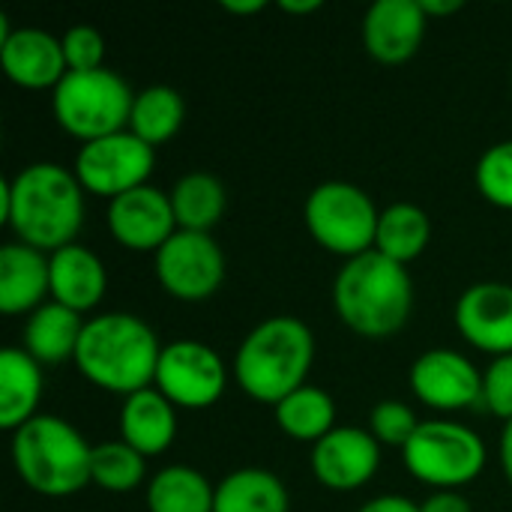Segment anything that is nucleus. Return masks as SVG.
Here are the masks:
<instances>
[{
	"label": "nucleus",
	"instance_id": "nucleus-38",
	"mask_svg": "<svg viewBox=\"0 0 512 512\" xmlns=\"http://www.w3.org/2000/svg\"><path fill=\"white\" fill-rule=\"evenodd\" d=\"M501 465H504V474L512 483V420L504 426V435H501Z\"/></svg>",
	"mask_w": 512,
	"mask_h": 512
},
{
	"label": "nucleus",
	"instance_id": "nucleus-13",
	"mask_svg": "<svg viewBox=\"0 0 512 512\" xmlns=\"http://www.w3.org/2000/svg\"><path fill=\"white\" fill-rule=\"evenodd\" d=\"M105 219L111 237L135 252H159L177 234L171 195L150 183L111 198Z\"/></svg>",
	"mask_w": 512,
	"mask_h": 512
},
{
	"label": "nucleus",
	"instance_id": "nucleus-5",
	"mask_svg": "<svg viewBox=\"0 0 512 512\" xmlns=\"http://www.w3.org/2000/svg\"><path fill=\"white\" fill-rule=\"evenodd\" d=\"M12 465L24 486L63 498L93 483V447L63 417L36 414L12 432Z\"/></svg>",
	"mask_w": 512,
	"mask_h": 512
},
{
	"label": "nucleus",
	"instance_id": "nucleus-27",
	"mask_svg": "<svg viewBox=\"0 0 512 512\" xmlns=\"http://www.w3.org/2000/svg\"><path fill=\"white\" fill-rule=\"evenodd\" d=\"M213 501L216 489L189 465H168L147 486L150 512H213Z\"/></svg>",
	"mask_w": 512,
	"mask_h": 512
},
{
	"label": "nucleus",
	"instance_id": "nucleus-2",
	"mask_svg": "<svg viewBox=\"0 0 512 512\" xmlns=\"http://www.w3.org/2000/svg\"><path fill=\"white\" fill-rule=\"evenodd\" d=\"M159 354L162 345L147 321L132 312H102L84 321L75 366L90 384L132 396L156 381Z\"/></svg>",
	"mask_w": 512,
	"mask_h": 512
},
{
	"label": "nucleus",
	"instance_id": "nucleus-6",
	"mask_svg": "<svg viewBox=\"0 0 512 512\" xmlns=\"http://www.w3.org/2000/svg\"><path fill=\"white\" fill-rule=\"evenodd\" d=\"M132 102H135L132 87L108 66L66 72L51 93V108L57 123L69 135L81 138L84 144L126 129Z\"/></svg>",
	"mask_w": 512,
	"mask_h": 512
},
{
	"label": "nucleus",
	"instance_id": "nucleus-1",
	"mask_svg": "<svg viewBox=\"0 0 512 512\" xmlns=\"http://www.w3.org/2000/svg\"><path fill=\"white\" fill-rule=\"evenodd\" d=\"M3 222L18 243L57 252L75 243L84 225V186L75 171L57 162L24 165L0 189Z\"/></svg>",
	"mask_w": 512,
	"mask_h": 512
},
{
	"label": "nucleus",
	"instance_id": "nucleus-31",
	"mask_svg": "<svg viewBox=\"0 0 512 512\" xmlns=\"http://www.w3.org/2000/svg\"><path fill=\"white\" fill-rule=\"evenodd\" d=\"M417 426H420L417 414L399 399L378 402L372 408V417H369V432L381 444H390V447H405L411 441V435L417 432Z\"/></svg>",
	"mask_w": 512,
	"mask_h": 512
},
{
	"label": "nucleus",
	"instance_id": "nucleus-28",
	"mask_svg": "<svg viewBox=\"0 0 512 512\" xmlns=\"http://www.w3.org/2000/svg\"><path fill=\"white\" fill-rule=\"evenodd\" d=\"M183 117H186L183 96L168 84H150L135 93L129 132H135L141 141L156 147L177 135V129L183 126Z\"/></svg>",
	"mask_w": 512,
	"mask_h": 512
},
{
	"label": "nucleus",
	"instance_id": "nucleus-20",
	"mask_svg": "<svg viewBox=\"0 0 512 512\" xmlns=\"http://www.w3.org/2000/svg\"><path fill=\"white\" fill-rule=\"evenodd\" d=\"M120 432L129 447H135L144 459L168 450L177 435V414L174 405L156 390H138L126 396L120 408Z\"/></svg>",
	"mask_w": 512,
	"mask_h": 512
},
{
	"label": "nucleus",
	"instance_id": "nucleus-3",
	"mask_svg": "<svg viewBox=\"0 0 512 512\" xmlns=\"http://www.w3.org/2000/svg\"><path fill=\"white\" fill-rule=\"evenodd\" d=\"M333 306L345 327L363 339L399 333L414 306L408 267L378 249L348 258L333 282Z\"/></svg>",
	"mask_w": 512,
	"mask_h": 512
},
{
	"label": "nucleus",
	"instance_id": "nucleus-29",
	"mask_svg": "<svg viewBox=\"0 0 512 512\" xmlns=\"http://www.w3.org/2000/svg\"><path fill=\"white\" fill-rule=\"evenodd\" d=\"M144 456L120 441H105L93 447V483L105 492H132L144 480Z\"/></svg>",
	"mask_w": 512,
	"mask_h": 512
},
{
	"label": "nucleus",
	"instance_id": "nucleus-7",
	"mask_svg": "<svg viewBox=\"0 0 512 512\" xmlns=\"http://www.w3.org/2000/svg\"><path fill=\"white\" fill-rule=\"evenodd\" d=\"M303 219L309 234L330 252L357 258L375 249L381 210L369 198L366 189L348 180L318 183L303 207Z\"/></svg>",
	"mask_w": 512,
	"mask_h": 512
},
{
	"label": "nucleus",
	"instance_id": "nucleus-12",
	"mask_svg": "<svg viewBox=\"0 0 512 512\" xmlns=\"http://www.w3.org/2000/svg\"><path fill=\"white\" fill-rule=\"evenodd\" d=\"M414 396L438 411L483 408V375L459 351L432 348L420 354L411 366Z\"/></svg>",
	"mask_w": 512,
	"mask_h": 512
},
{
	"label": "nucleus",
	"instance_id": "nucleus-8",
	"mask_svg": "<svg viewBox=\"0 0 512 512\" xmlns=\"http://www.w3.org/2000/svg\"><path fill=\"white\" fill-rule=\"evenodd\" d=\"M405 468L426 486L459 489L486 468V444L480 435L453 420H426L402 447Z\"/></svg>",
	"mask_w": 512,
	"mask_h": 512
},
{
	"label": "nucleus",
	"instance_id": "nucleus-25",
	"mask_svg": "<svg viewBox=\"0 0 512 512\" xmlns=\"http://www.w3.org/2000/svg\"><path fill=\"white\" fill-rule=\"evenodd\" d=\"M432 240V219L423 207L411 201H396L381 210L375 249L399 264L414 261Z\"/></svg>",
	"mask_w": 512,
	"mask_h": 512
},
{
	"label": "nucleus",
	"instance_id": "nucleus-32",
	"mask_svg": "<svg viewBox=\"0 0 512 512\" xmlns=\"http://www.w3.org/2000/svg\"><path fill=\"white\" fill-rule=\"evenodd\" d=\"M63 54L69 72H84V69H99L105 57V39L96 27L90 24H72L63 36Z\"/></svg>",
	"mask_w": 512,
	"mask_h": 512
},
{
	"label": "nucleus",
	"instance_id": "nucleus-35",
	"mask_svg": "<svg viewBox=\"0 0 512 512\" xmlns=\"http://www.w3.org/2000/svg\"><path fill=\"white\" fill-rule=\"evenodd\" d=\"M357 512H420V504H414L402 495H381V498L366 501Z\"/></svg>",
	"mask_w": 512,
	"mask_h": 512
},
{
	"label": "nucleus",
	"instance_id": "nucleus-11",
	"mask_svg": "<svg viewBox=\"0 0 512 512\" xmlns=\"http://www.w3.org/2000/svg\"><path fill=\"white\" fill-rule=\"evenodd\" d=\"M156 279L177 300H207L225 279V255L204 231H180L156 252Z\"/></svg>",
	"mask_w": 512,
	"mask_h": 512
},
{
	"label": "nucleus",
	"instance_id": "nucleus-10",
	"mask_svg": "<svg viewBox=\"0 0 512 512\" xmlns=\"http://www.w3.org/2000/svg\"><path fill=\"white\" fill-rule=\"evenodd\" d=\"M153 384L171 405L207 408L225 393L228 372L210 345L195 339H174L159 354Z\"/></svg>",
	"mask_w": 512,
	"mask_h": 512
},
{
	"label": "nucleus",
	"instance_id": "nucleus-34",
	"mask_svg": "<svg viewBox=\"0 0 512 512\" xmlns=\"http://www.w3.org/2000/svg\"><path fill=\"white\" fill-rule=\"evenodd\" d=\"M420 512H471V504L456 489H441L420 504Z\"/></svg>",
	"mask_w": 512,
	"mask_h": 512
},
{
	"label": "nucleus",
	"instance_id": "nucleus-30",
	"mask_svg": "<svg viewBox=\"0 0 512 512\" xmlns=\"http://www.w3.org/2000/svg\"><path fill=\"white\" fill-rule=\"evenodd\" d=\"M477 189L498 207L512 210V138L492 144L477 162Z\"/></svg>",
	"mask_w": 512,
	"mask_h": 512
},
{
	"label": "nucleus",
	"instance_id": "nucleus-33",
	"mask_svg": "<svg viewBox=\"0 0 512 512\" xmlns=\"http://www.w3.org/2000/svg\"><path fill=\"white\" fill-rule=\"evenodd\" d=\"M483 408L501 420H512V354L495 357L483 372Z\"/></svg>",
	"mask_w": 512,
	"mask_h": 512
},
{
	"label": "nucleus",
	"instance_id": "nucleus-4",
	"mask_svg": "<svg viewBox=\"0 0 512 512\" xmlns=\"http://www.w3.org/2000/svg\"><path fill=\"white\" fill-rule=\"evenodd\" d=\"M315 360V336L294 315H273L249 330L234 357L237 384L258 402L279 405L300 390Z\"/></svg>",
	"mask_w": 512,
	"mask_h": 512
},
{
	"label": "nucleus",
	"instance_id": "nucleus-22",
	"mask_svg": "<svg viewBox=\"0 0 512 512\" xmlns=\"http://www.w3.org/2000/svg\"><path fill=\"white\" fill-rule=\"evenodd\" d=\"M42 399V366L24 348L0 351V426L15 432L36 417Z\"/></svg>",
	"mask_w": 512,
	"mask_h": 512
},
{
	"label": "nucleus",
	"instance_id": "nucleus-19",
	"mask_svg": "<svg viewBox=\"0 0 512 512\" xmlns=\"http://www.w3.org/2000/svg\"><path fill=\"white\" fill-rule=\"evenodd\" d=\"M51 294V267L42 249L27 243H6L0 249V312H33Z\"/></svg>",
	"mask_w": 512,
	"mask_h": 512
},
{
	"label": "nucleus",
	"instance_id": "nucleus-26",
	"mask_svg": "<svg viewBox=\"0 0 512 512\" xmlns=\"http://www.w3.org/2000/svg\"><path fill=\"white\" fill-rule=\"evenodd\" d=\"M279 429L294 441H312L318 444L324 435L336 429V402L327 390L303 384L291 396H285L279 405H273Z\"/></svg>",
	"mask_w": 512,
	"mask_h": 512
},
{
	"label": "nucleus",
	"instance_id": "nucleus-36",
	"mask_svg": "<svg viewBox=\"0 0 512 512\" xmlns=\"http://www.w3.org/2000/svg\"><path fill=\"white\" fill-rule=\"evenodd\" d=\"M420 3H423V12H426V15H432V18H435V15L459 12V9L465 6L462 0H420Z\"/></svg>",
	"mask_w": 512,
	"mask_h": 512
},
{
	"label": "nucleus",
	"instance_id": "nucleus-24",
	"mask_svg": "<svg viewBox=\"0 0 512 512\" xmlns=\"http://www.w3.org/2000/svg\"><path fill=\"white\" fill-rule=\"evenodd\" d=\"M168 195H171V207H174V219L180 231L210 234V228L225 213V186L219 177L207 171L183 174Z\"/></svg>",
	"mask_w": 512,
	"mask_h": 512
},
{
	"label": "nucleus",
	"instance_id": "nucleus-14",
	"mask_svg": "<svg viewBox=\"0 0 512 512\" xmlns=\"http://www.w3.org/2000/svg\"><path fill=\"white\" fill-rule=\"evenodd\" d=\"M381 465V441L357 426H336L312 447V471L321 486L351 492L366 486Z\"/></svg>",
	"mask_w": 512,
	"mask_h": 512
},
{
	"label": "nucleus",
	"instance_id": "nucleus-16",
	"mask_svg": "<svg viewBox=\"0 0 512 512\" xmlns=\"http://www.w3.org/2000/svg\"><path fill=\"white\" fill-rule=\"evenodd\" d=\"M429 15L420 0H375L363 18L366 51L378 63H405L426 36Z\"/></svg>",
	"mask_w": 512,
	"mask_h": 512
},
{
	"label": "nucleus",
	"instance_id": "nucleus-23",
	"mask_svg": "<svg viewBox=\"0 0 512 512\" xmlns=\"http://www.w3.org/2000/svg\"><path fill=\"white\" fill-rule=\"evenodd\" d=\"M291 498L285 483L264 468L231 471L216 486L213 512H288Z\"/></svg>",
	"mask_w": 512,
	"mask_h": 512
},
{
	"label": "nucleus",
	"instance_id": "nucleus-9",
	"mask_svg": "<svg viewBox=\"0 0 512 512\" xmlns=\"http://www.w3.org/2000/svg\"><path fill=\"white\" fill-rule=\"evenodd\" d=\"M156 153L147 141H141L135 132L120 129L111 135H102L96 141L81 144L75 156V177L84 186V192L117 198L123 192H132L147 183L153 174Z\"/></svg>",
	"mask_w": 512,
	"mask_h": 512
},
{
	"label": "nucleus",
	"instance_id": "nucleus-37",
	"mask_svg": "<svg viewBox=\"0 0 512 512\" xmlns=\"http://www.w3.org/2000/svg\"><path fill=\"white\" fill-rule=\"evenodd\" d=\"M222 9H228L234 15H255L264 9V0H222Z\"/></svg>",
	"mask_w": 512,
	"mask_h": 512
},
{
	"label": "nucleus",
	"instance_id": "nucleus-18",
	"mask_svg": "<svg viewBox=\"0 0 512 512\" xmlns=\"http://www.w3.org/2000/svg\"><path fill=\"white\" fill-rule=\"evenodd\" d=\"M48 267H51V300L63 303L78 315L102 303L108 288V273L93 249L81 243H69L48 255Z\"/></svg>",
	"mask_w": 512,
	"mask_h": 512
},
{
	"label": "nucleus",
	"instance_id": "nucleus-15",
	"mask_svg": "<svg viewBox=\"0 0 512 512\" xmlns=\"http://www.w3.org/2000/svg\"><path fill=\"white\" fill-rule=\"evenodd\" d=\"M459 333L480 351L504 357L512 354V285L477 282L468 285L456 303Z\"/></svg>",
	"mask_w": 512,
	"mask_h": 512
},
{
	"label": "nucleus",
	"instance_id": "nucleus-17",
	"mask_svg": "<svg viewBox=\"0 0 512 512\" xmlns=\"http://www.w3.org/2000/svg\"><path fill=\"white\" fill-rule=\"evenodd\" d=\"M0 63L6 78L27 90L57 87L69 72L63 42L42 27H15L0 39Z\"/></svg>",
	"mask_w": 512,
	"mask_h": 512
},
{
	"label": "nucleus",
	"instance_id": "nucleus-21",
	"mask_svg": "<svg viewBox=\"0 0 512 512\" xmlns=\"http://www.w3.org/2000/svg\"><path fill=\"white\" fill-rule=\"evenodd\" d=\"M84 321L78 312L66 309L57 300H45L39 309H33L24 321V351L39 366H57L63 360H75L78 339H81Z\"/></svg>",
	"mask_w": 512,
	"mask_h": 512
},
{
	"label": "nucleus",
	"instance_id": "nucleus-39",
	"mask_svg": "<svg viewBox=\"0 0 512 512\" xmlns=\"http://www.w3.org/2000/svg\"><path fill=\"white\" fill-rule=\"evenodd\" d=\"M279 9L282 12H294V15H306V12L321 9V0H279Z\"/></svg>",
	"mask_w": 512,
	"mask_h": 512
}]
</instances>
